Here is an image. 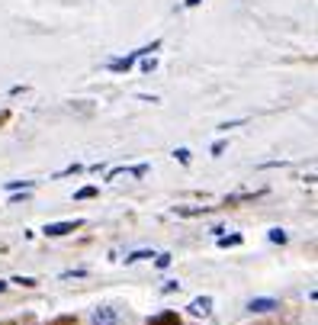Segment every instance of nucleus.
<instances>
[{"instance_id":"obj_1","label":"nucleus","mask_w":318,"mask_h":325,"mask_svg":"<svg viewBox=\"0 0 318 325\" xmlns=\"http://www.w3.org/2000/svg\"><path fill=\"white\" fill-rule=\"evenodd\" d=\"M157 49H161V39H154L151 45H142V49L129 52V55H122V58H113V62H109V71H113V74H126V71H132V68L138 65V58L151 55V52H157Z\"/></svg>"},{"instance_id":"obj_2","label":"nucleus","mask_w":318,"mask_h":325,"mask_svg":"<svg viewBox=\"0 0 318 325\" xmlns=\"http://www.w3.org/2000/svg\"><path fill=\"white\" fill-rule=\"evenodd\" d=\"M81 225H84V219H65V222H48V225L42 228V235H48V238H65V235H71V232H77Z\"/></svg>"},{"instance_id":"obj_3","label":"nucleus","mask_w":318,"mask_h":325,"mask_svg":"<svg viewBox=\"0 0 318 325\" xmlns=\"http://www.w3.org/2000/svg\"><path fill=\"white\" fill-rule=\"evenodd\" d=\"M90 322L93 325H119V309L116 306H96Z\"/></svg>"},{"instance_id":"obj_4","label":"nucleus","mask_w":318,"mask_h":325,"mask_svg":"<svg viewBox=\"0 0 318 325\" xmlns=\"http://www.w3.org/2000/svg\"><path fill=\"white\" fill-rule=\"evenodd\" d=\"M212 306H215L212 296H196V299H190L187 312H190V316H196V319H206V316L212 312Z\"/></svg>"},{"instance_id":"obj_5","label":"nucleus","mask_w":318,"mask_h":325,"mask_svg":"<svg viewBox=\"0 0 318 325\" xmlns=\"http://www.w3.org/2000/svg\"><path fill=\"white\" fill-rule=\"evenodd\" d=\"M248 309H251V312H257V316H264V312L280 309V303H276L273 296H257V299H251V303H248Z\"/></svg>"},{"instance_id":"obj_6","label":"nucleus","mask_w":318,"mask_h":325,"mask_svg":"<svg viewBox=\"0 0 318 325\" xmlns=\"http://www.w3.org/2000/svg\"><path fill=\"white\" fill-rule=\"evenodd\" d=\"M148 325H180V316L174 309H164V312H157V316H151Z\"/></svg>"},{"instance_id":"obj_7","label":"nucleus","mask_w":318,"mask_h":325,"mask_svg":"<svg viewBox=\"0 0 318 325\" xmlns=\"http://www.w3.org/2000/svg\"><path fill=\"white\" fill-rule=\"evenodd\" d=\"M32 187H35V180H7L4 184L7 194H13V190H32Z\"/></svg>"},{"instance_id":"obj_8","label":"nucleus","mask_w":318,"mask_h":325,"mask_svg":"<svg viewBox=\"0 0 318 325\" xmlns=\"http://www.w3.org/2000/svg\"><path fill=\"white\" fill-rule=\"evenodd\" d=\"M267 238H270L273 245H286V242H289V232H286V228H270Z\"/></svg>"},{"instance_id":"obj_9","label":"nucleus","mask_w":318,"mask_h":325,"mask_svg":"<svg viewBox=\"0 0 318 325\" xmlns=\"http://www.w3.org/2000/svg\"><path fill=\"white\" fill-rule=\"evenodd\" d=\"M244 242V235H218V248H235V245H241Z\"/></svg>"},{"instance_id":"obj_10","label":"nucleus","mask_w":318,"mask_h":325,"mask_svg":"<svg viewBox=\"0 0 318 325\" xmlns=\"http://www.w3.org/2000/svg\"><path fill=\"white\" fill-rule=\"evenodd\" d=\"M29 197H32V190H13V194H10V200H7V203H10V206H19V203H26Z\"/></svg>"},{"instance_id":"obj_11","label":"nucleus","mask_w":318,"mask_h":325,"mask_svg":"<svg viewBox=\"0 0 318 325\" xmlns=\"http://www.w3.org/2000/svg\"><path fill=\"white\" fill-rule=\"evenodd\" d=\"M254 197H261V194H231V197H225V206H235V203H248V200H254Z\"/></svg>"},{"instance_id":"obj_12","label":"nucleus","mask_w":318,"mask_h":325,"mask_svg":"<svg viewBox=\"0 0 318 325\" xmlns=\"http://www.w3.org/2000/svg\"><path fill=\"white\" fill-rule=\"evenodd\" d=\"M170 261H174V255H170V251H161V255H154V267L164 271V267H170Z\"/></svg>"},{"instance_id":"obj_13","label":"nucleus","mask_w":318,"mask_h":325,"mask_svg":"<svg viewBox=\"0 0 318 325\" xmlns=\"http://www.w3.org/2000/svg\"><path fill=\"white\" fill-rule=\"evenodd\" d=\"M174 213L177 216H203L206 206H174Z\"/></svg>"},{"instance_id":"obj_14","label":"nucleus","mask_w":318,"mask_h":325,"mask_svg":"<svg viewBox=\"0 0 318 325\" xmlns=\"http://www.w3.org/2000/svg\"><path fill=\"white\" fill-rule=\"evenodd\" d=\"M145 258H154V251H132V255H126V264H135V261H145Z\"/></svg>"},{"instance_id":"obj_15","label":"nucleus","mask_w":318,"mask_h":325,"mask_svg":"<svg viewBox=\"0 0 318 325\" xmlns=\"http://www.w3.org/2000/svg\"><path fill=\"white\" fill-rule=\"evenodd\" d=\"M174 161H180V164H190V161H193L190 148H174Z\"/></svg>"},{"instance_id":"obj_16","label":"nucleus","mask_w":318,"mask_h":325,"mask_svg":"<svg viewBox=\"0 0 318 325\" xmlns=\"http://www.w3.org/2000/svg\"><path fill=\"white\" fill-rule=\"evenodd\" d=\"M138 62H142V71H145V74H151V71L157 68V62H154V55H145V58H138Z\"/></svg>"},{"instance_id":"obj_17","label":"nucleus","mask_w":318,"mask_h":325,"mask_svg":"<svg viewBox=\"0 0 318 325\" xmlns=\"http://www.w3.org/2000/svg\"><path fill=\"white\" fill-rule=\"evenodd\" d=\"M10 283H19V286H26V290H29V286H35L39 280H35V277H23V274H16V277H13V280H10Z\"/></svg>"},{"instance_id":"obj_18","label":"nucleus","mask_w":318,"mask_h":325,"mask_svg":"<svg viewBox=\"0 0 318 325\" xmlns=\"http://www.w3.org/2000/svg\"><path fill=\"white\" fill-rule=\"evenodd\" d=\"M93 197H96V187H81L74 194V200H93Z\"/></svg>"},{"instance_id":"obj_19","label":"nucleus","mask_w":318,"mask_h":325,"mask_svg":"<svg viewBox=\"0 0 318 325\" xmlns=\"http://www.w3.org/2000/svg\"><path fill=\"white\" fill-rule=\"evenodd\" d=\"M77 171H84V164H77V161H74V164H68L65 171H58V174H55V180H58V177H68V174H77Z\"/></svg>"},{"instance_id":"obj_20","label":"nucleus","mask_w":318,"mask_h":325,"mask_svg":"<svg viewBox=\"0 0 318 325\" xmlns=\"http://www.w3.org/2000/svg\"><path fill=\"white\" fill-rule=\"evenodd\" d=\"M180 286H183L180 280H167V283L161 286V293H164V296H170V293H177V290H180Z\"/></svg>"},{"instance_id":"obj_21","label":"nucleus","mask_w":318,"mask_h":325,"mask_svg":"<svg viewBox=\"0 0 318 325\" xmlns=\"http://www.w3.org/2000/svg\"><path fill=\"white\" fill-rule=\"evenodd\" d=\"M126 174H132V177H145V174H148V164H135V167H126Z\"/></svg>"},{"instance_id":"obj_22","label":"nucleus","mask_w":318,"mask_h":325,"mask_svg":"<svg viewBox=\"0 0 318 325\" xmlns=\"http://www.w3.org/2000/svg\"><path fill=\"white\" fill-rule=\"evenodd\" d=\"M61 277H65V280H74V277H87V271H84V267H77V271H65Z\"/></svg>"},{"instance_id":"obj_23","label":"nucleus","mask_w":318,"mask_h":325,"mask_svg":"<svg viewBox=\"0 0 318 325\" xmlns=\"http://www.w3.org/2000/svg\"><path fill=\"white\" fill-rule=\"evenodd\" d=\"M209 151H212V158H218V155L225 151V142H222V139H218V142H212V148H209Z\"/></svg>"},{"instance_id":"obj_24","label":"nucleus","mask_w":318,"mask_h":325,"mask_svg":"<svg viewBox=\"0 0 318 325\" xmlns=\"http://www.w3.org/2000/svg\"><path fill=\"white\" fill-rule=\"evenodd\" d=\"M244 123V119H231V123H222V126H218V132H228V129H235V126H241Z\"/></svg>"},{"instance_id":"obj_25","label":"nucleus","mask_w":318,"mask_h":325,"mask_svg":"<svg viewBox=\"0 0 318 325\" xmlns=\"http://www.w3.org/2000/svg\"><path fill=\"white\" fill-rule=\"evenodd\" d=\"M119 174H126V167H113V171H109V174H106V180H116Z\"/></svg>"},{"instance_id":"obj_26","label":"nucleus","mask_w":318,"mask_h":325,"mask_svg":"<svg viewBox=\"0 0 318 325\" xmlns=\"http://www.w3.org/2000/svg\"><path fill=\"white\" fill-rule=\"evenodd\" d=\"M103 167H106L103 161H96V164H90V167H87V171H90V174H100V171H103Z\"/></svg>"},{"instance_id":"obj_27","label":"nucleus","mask_w":318,"mask_h":325,"mask_svg":"<svg viewBox=\"0 0 318 325\" xmlns=\"http://www.w3.org/2000/svg\"><path fill=\"white\" fill-rule=\"evenodd\" d=\"M203 0H183V7H200Z\"/></svg>"},{"instance_id":"obj_28","label":"nucleus","mask_w":318,"mask_h":325,"mask_svg":"<svg viewBox=\"0 0 318 325\" xmlns=\"http://www.w3.org/2000/svg\"><path fill=\"white\" fill-rule=\"evenodd\" d=\"M7 286H10V280H0V293H7Z\"/></svg>"}]
</instances>
